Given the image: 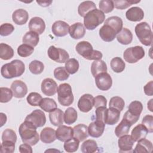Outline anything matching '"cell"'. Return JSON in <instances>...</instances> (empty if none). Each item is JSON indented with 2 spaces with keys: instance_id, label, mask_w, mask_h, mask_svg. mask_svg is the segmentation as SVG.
Returning a JSON list of instances; mask_svg holds the SVG:
<instances>
[{
  "instance_id": "6da1fadb",
  "label": "cell",
  "mask_w": 153,
  "mask_h": 153,
  "mask_svg": "<svg viewBox=\"0 0 153 153\" xmlns=\"http://www.w3.org/2000/svg\"><path fill=\"white\" fill-rule=\"evenodd\" d=\"M19 133L22 142L31 146L35 145L39 140L36 127L29 121L25 120L20 124L19 128Z\"/></svg>"
},
{
  "instance_id": "7a4b0ae2",
  "label": "cell",
  "mask_w": 153,
  "mask_h": 153,
  "mask_svg": "<svg viewBox=\"0 0 153 153\" xmlns=\"http://www.w3.org/2000/svg\"><path fill=\"white\" fill-rule=\"evenodd\" d=\"M25 71L24 63L20 60L15 59L4 65L1 69V75L6 79L18 77L23 75Z\"/></svg>"
},
{
  "instance_id": "3957f363",
  "label": "cell",
  "mask_w": 153,
  "mask_h": 153,
  "mask_svg": "<svg viewBox=\"0 0 153 153\" xmlns=\"http://www.w3.org/2000/svg\"><path fill=\"white\" fill-rule=\"evenodd\" d=\"M75 50L79 55L82 56L84 59L90 60H100L103 56L100 51L93 50L91 44L85 41L78 42L75 47Z\"/></svg>"
},
{
  "instance_id": "277c9868",
  "label": "cell",
  "mask_w": 153,
  "mask_h": 153,
  "mask_svg": "<svg viewBox=\"0 0 153 153\" xmlns=\"http://www.w3.org/2000/svg\"><path fill=\"white\" fill-rule=\"evenodd\" d=\"M105 19V14L99 9H94L88 12L84 17V25L89 30L96 29Z\"/></svg>"
},
{
  "instance_id": "5b68a950",
  "label": "cell",
  "mask_w": 153,
  "mask_h": 153,
  "mask_svg": "<svg viewBox=\"0 0 153 153\" xmlns=\"http://www.w3.org/2000/svg\"><path fill=\"white\" fill-rule=\"evenodd\" d=\"M135 33L140 42L145 46H150L152 42V32L150 26L143 22L136 25L134 28Z\"/></svg>"
},
{
  "instance_id": "8992f818",
  "label": "cell",
  "mask_w": 153,
  "mask_h": 153,
  "mask_svg": "<svg viewBox=\"0 0 153 153\" xmlns=\"http://www.w3.org/2000/svg\"><path fill=\"white\" fill-rule=\"evenodd\" d=\"M58 101L63 106L71 105L74 100L71 86L68 83H63L59 85L57 88Z\"/></svg>"
},
{
  "instance_id": "52a82bcc",
  "label": "cell",
  "mask_w": 153,
  "mask_h": 153,
  "mask_svg": "<svg viewBox=\"0 0 153 153\" xmlns=\"http://www.w3.org/2000/svg\"><path fill=\"white\" fill-rule=\"evenodd\" d=\"M145 52L143 48L139 45L127 48L123 53L124 60L128 63H135L144 57Z\"/></svg>"
},
{
  "instance_id": "ba28073f",
  "label": "cell",
  "mask_w": 153,
  "mask_h": 153,
  "mask_svg": "<svg viewBox=\"0 0 153 153\" xmlns=\"http://www.w3.org/2000/svg\"><path fill=\"white\" fill-rule=\"evenodd\" d=\"M48 57L52 60L58 63H65L69 57L68 53L64 49L57 48L54 45H51L47 51Z\"/></svg>"
},
{
  "instance_id": "9c48e42d",
  "label": "cell",
  "mask_w": 153,
  "mask_h": 153,
  "mask_svg": "<svg viewBox=\"0 0 153 153\" xmlns=\"http://www.w3.org/2000/svg\"><path fill=\"white\" fill-rule=\"evenodd\" d=\"M25 121L32 123L36 128H38L45 125L46 123V117L42 111L35 109L26 117Z\"/></svg>"
},
{
  "instance_id": "30bf717a",
  "label": "cell",
  "mask_w": 153,
  "mask_h": 153,
  "mask_svg": "<svg viewBox=\"0 0 153 153\" xmlns=\"http://www.w3.org/2000/svg\"><path fill=\"white\" fill-rule=\"evenodd\" d=\"M95 83L97 87L102 91H107L112 85V79L111 75L107 72L99 74L95 77Z\"/></svg>"
},
{
  "instance_id": "8fae6325",
  "label": "cell",
  "mask_w": 153,
  "mask_h": 153,
  "mask_svg": "<svg viewBox=\"0 0 153 153\" xmlns=\"http://www.w3.org/2000/svg\"><path fill=\"white\" fill-rule=\"evenodd\" d=\"M94 106V97L90 94H84L79 98L78 102V107L80 111L88 112Z\"/></svg>"
},
{
  "instance_id": "7c38bea8",
  "label": "cell",
  "mask_w": 153,
  "mask_h": 153,
  "mask_svg": "<svg viewBox=\"0 0 153 153\" xmlns=\"http://www.w3.org/2000/svg\"><path fill=\"white\" fill-rule=\"evenodd\" d=\"M11 90L13 93V96L16 98H23L27 93V87L26 84L21 80H15L11 85Z\"/></svg>"
},
{
  "instance_id": "4fadbf2b",
  "label": "cell",
  "mask_w": 153,
  "mask_h": 153,
  "mask_svg": "<svg viewBox=\"0 0 153 153\" xmlns=\"http://www.w3.org/2000/svg\"><path fill=\"white\" fill-rule=\"evenodd\" d=\"M42 92L46 96H52L54 95L57 91V84L54 80L47 78L44 79L41 85Z\"/></svg>"
},
{
  "instance_id": "5bb4252c",
  "label": "cell",
  "mask_w": 153,
  "mask_h": 153,
  "mask_svg": "<svg viewBox=\"0 0 153 153\" xmlns=\"http://www.w3.org/2000/svg\"><path fill=\"white\" fill-rule=\"evenodd\" d=\"M134 143V141L130 135L125 134L120 137L118 140L119 152L124 153L132 152Z\"/></svg>"
},
{
  "instance_id": "9a60e30c",
  "label": "cell",
  "mask_w": 153,
  "mask_h": 153,
  "mask_svg": "<svg viewBox=\"0 0 153 153\" xmlns=\"http://www.w3.org/2000/svg\"><path fill=\"white\" fill-rule=\"evenodd\" d=\"M105 124L100 121L96 120L91 123L88 127V135L94 138L100 137L104 132Z\"/></svg>"
},
{
  "instance_id": "2e32d148",
  "label": "cell",
  "mask_w": 153,
  "mask_h": 153,
  "mask_svg": "<svg viewBox=\"0 0 153 153\" xmlns=\"http://www.w3.org/2000/svg\"><path fill=\"white\" fill-rule=\"evenodd\" d=\"M69 26L64 21L57 20L55 22L51 27L53 33L58 37H62L67 35L69 33Z\"/></svg>"
},
{
  "instance_id": "e0dca14e",
  "label": "cell",
  "mask_w": 153,
  "mask_h": 153,
  "mask_svg": "<svg viewBox=\"0 0 153 153\" xmlns=\"http://www.w3.org/2000/svg\"><path fill=\"white\" fill-rule=\"evenodd\" d=\"M99 33L101 39L105 42L112 41L118 34L114 29L106 24L100 27Z\"/></svg>"
},
{
  "instance_id": "ac0fdd59",
  "label": "cell",
  "mask_w": 153,
  "mask_h": 153,
  "mask_svg": "<svg viewBox=\"0 0 153 153\" xmlns=\"http://www.w3.org/2000/svg\"><path fill=\"white\" fill-rule=\"evenodd\" d=\"M57 139L61 142H66L73 137V128L71 127L61 125L56 131Z\"/></svg>"
},
{
  "instance_id": "d6986e66",
  "label": "cell",
  "mask_w": 153,
  "mask_h": 153,
  "mask_svg": "<svg viewBox=\"0 0 153 153\" xmlns=\"http://www.w3.org/2000/svg\"><path fill=\"white\" fill-rule=\"evenodd\" d=\"M28 27L30 31L35 32L41 35L45 30V23L44 20L41 17H34L30 20Z\"/></svg>"
},
{
  "instance_id": "ffe728a7",
  "label": "cell",
  "mask_w": 153,
  "mask_h": 153,
  "mask_svg": "<svg viewBox=\"0 0 153 153\" xmlns=\"http://www.w3.org/2000/svg\"><path fill=\"white\" fill-rule=\"evenodd\" d=\"M120 117V111L113 108H106L104 123L108 125H114L118 123Z\"/></svg>"
},
{
  "instance_id": "44dd1931",
  "label": "cell",
  "mask_w": 153,
  "mask_h": 153,
  "mask_svg": "<svg viewBox=\"0 0 153 153\" xmlns=\"http://www.w3.org/2000/svg\"><path fill=\"white\" fill-rule=\"evenodd\" d=\"M69 33L72 38L74 39H79L84 36L85 28L82 23L80 22L75 23L69 26Z\"/></svg>"
},
{
  "instance_id": "7402d4cb",
  "label": "cell",
  "mask_w": 153,
  "mask_h": 153,
  "mask_svg": "<svg viewBox=\"0 0 153 153\" xmlns=\"http://www.w3.org/2000/svg\"><path fill=\"white\" fill-rule=\"evenodd\" d=\"M126 17L130 21L139 22L143 19L144 12L140 7H133L126 11Z\"/></svg>"
},
{
  "instance_id": "603a6c76",
  "label": "cell",
  "mask_w": 153,
  "mask_h": 153,
  "mask_svg": "<svg viewBox=\"0 0 153 153\" xmlns=\"http://www.w3.org/2000/svg\"><path fill=\"white\" fill-rule=\"evenodd\" d=\"M29 19V14L27 11L20 8L15 10L12 14V19L15 24L23 25L26 23Z\"/></svg>"
},
{
  "instance_id": "cb8c5ba5",
  "label": "cell",
  "mask_w": 153,
  "mask_h": 153,
  "mask_svg": "<svg viewBox=\"0 0 153 153\" xmlns=\"http://www.w3.org/2000/svg\"><path fill=\"white\" fill-rule=\"evenodd\" d=\"M152 142L143 138L137 141V143L133 152L134 153H150L152 150Z\"/></svg>"
},
{
  "instance_id": "d4e9b609",
  "label": "cell",
  "mask_w": 153,
  "mask_h": 153,
  "mask_svg": "<svg viewBox=\"0 0 153 153\" xmlns=\"http://www.w3.org/2000/svg\"><path fill=\"white\" fill-rule=\"evenodd\" d=\"M88 136V127L85 124H79L73 128V137L79 142L84 140Z\"/></svg>"
},
{
  "instance_id": "484cf974",
  "label": "cell",
  "mask_w": 153,
  "mask_h": 153,
  "mask_svg": "<svg viewBox=\"0 0 153 153\" xmlns=\"http://www.w3.org/2000/svg\"><path fill=\"white\" fill-rule=\"evenodd\" d=\"M57 139L56 131L51 127H45L40 133V139L45 143H51Z\"/></svg>"
},
{
  "instance_id": "4316f807",
  "label": "cell",
  "mask_w": 153,
  "mask_h": 153,
  "mask_svg": "<svg viewBox=\"0 0 153 153\" xmlns=\"http://www.w3.org/2000/svg\"><path fill=\"white\" fill-rule=\"evenodd\" d=\"M148 133L146 128L142 124H139L135 126L132 130L131 137L135 142L142 139L145 138Z\"/></svg>"
},
{
  "instance_id": "83f0119b",
  "label": "cell",
  "mask_w": 153,
  "mask_h": 153,
  "mask_svg": "<svg viewBox=\"0 0 153 153\" xmlns=\"http://www.w3.org/2000/svg\"><path fill=\"white\" fill-rule=\"evenodd\" d=\"M117 41L123 45L130 44L133 40V34L130 30L124 27L117 35Z\"/></svg>"
},
{
  "instance_id": "f1b7e54d",
  "label": "cell",
  "mask_w": 153,
  "mask_h": 153,
  "mask_svg": "<svg viewBox=\"0 0 153 153\" xmlns=\"http://www.w3.org/2000/svg\"><path fill=\"white\" fill-rule=\"evenodd\" d=\"M107 70L106 63L101 59L94 60L91 65V72L94 78L101 73L107 72Z\"/></svg>"
},
{
  "instance_id": "f546056e",
  "label": "cell",
  "mask_w": 153,
  "mask_h": 153,
  "mask_svg": "<svg viewBox=\"0 0 153 153\" xmlns=\"http://www.w3.org/2000/svg\"><path fill=\"white\" fill-rule=\"evenodd\" d=\"M63 112L59 108H57L49 114V119L51 123L54 126H60L63 123Z\"/></svg>"
},
{
  "instance_id": "4dcf8cb0",
  "label": "cell",
  "mask_w": 153,
  "mask_h": 153,
  "mask_svg": "<svg viewBox=\"0 0 153 153\" xmlns=\"http://www.w3.org/2000/svg\"><path fill=\"white\" fill-rule=\"evenodd\" d=\"M39 34L30 30L27 32L23 36L22 39V42L23 44L29 45L33 47L37 45V44L39 42Z\"/></svg>"
},
{
  "instance_id": "1f68e13d",
  "label": "cell",
  "mask_w": 153,
  "mask_h": 153,
  "mask_svg": "<svg viewBox=\"0 0 153 153\" xmlns=\"http://www.w3.org/2000/svg\"><path fill=\"white\" fill-rule=\"evenodd\" d=\"M132 125L126 120L123 118L120 124L115 128V134L120 137L123 135L127 134L130 130V128Z\"/></svg>"
},
{
  "instance_id": "d6a6232c",
  "label": "cell",
  "mask_w": 153,
  "mask_h": 153,
  "mask_svg": "<svg viewBox=\"0 0 153 153\" xmlns=\"http://www.w3.org/2000/svg\"><path fill=\"white\" fill-rule=\"evenodd\" d=\"M96 9V5L94 2L86 1L81 2L78 8V12L80 16L84 17L88 12Z\"/></svg>"
},
{
  "instance_id": "836d02e7",
  "label": "cell",
  "mask_w": 153,
  "mask_h": 153,
  "mask_svg": "<svg viewBox=\"0 0 153 153\" xmlns=\"http://www.w3.org/2000/svg\"><path fill=\"white\" fill-rule=\"evenodd\" d=\"M104 24L110 26L118 33L123 29V22L120 17L118 16H111L105 20Z\"/></svg>"
},
{
  "instance_id": "e575fe53",
  "label": "cell",
  "mask_w": 153,
  "mask_h": 153,
  "mask_svg": "<svg viewBox=\"0 0 153 153\" xmlns=\"http://www.w3.org/2000/svg\"><path fill=\"white\" fill-rule=\"evenodd\" d=\"M39 106L43 111L47 112H50L51 111H53L54 110L57 109V103L55 100L53 99L48 97L43 98L41 100Z\"/></svg>"
},
{
  "instance_id": "d590c367",
  "label": "cell",
  "mask_w": 153,
  "mask_h": 153,
  "mask_svg": "<svg viewBox=\"0 0 153 153\" xmlns=\"http://www.w3.org/2000/svg\"><path fill=\"white\" fill-rule=\"evenodd\" d=\"M143 110L142 103L137 100L133 101L128 106V112L132 116L139 118Z\"/></svg>"
},
{
  "instance_id": "8d00e7d4",
  "label": "cell",
  "mask_w": 153,
  "mask_h": 153,
  "mask_svg": "<svg viewBox=\"0 0 153 153\" xmlns=\"http://www.w3.org/2000/svg\"><path fill=\"white\" fill-rule=\"evenodd\" d=\"M98 146L94 140L88 139L84 141L81 146V151L83 153H94L97 151Z\"/></svg>"
},
{
  "instance_id": "74e56055",
  "label": "cell",
  "mask_w": 153,
  "mask_h": 153,
  "mask_svg": "<svg viewBox=\"0 0 153 153\" xmlns=\"http://www.w3.org/2000/svg\"><path fill=\"white\" fill-rule=\"evenodd\" d=\"M78 115L76 111L72 107L67 108L63 115V120L66 124H72L77 120Z\"/></svg>"
},
{
  "instance_id": "f35d334b",
  "label": "cell",
  "mask_w": 153,
  "mask_h": 153,
  "mask_svg": "<svg viewBox=\"0 0 153 153\" xmlns=\"http://www.w3.org/2000/svg\"><path fill=\"white\" fill-rule=\"evenodd\" d=\"M14 56V50L9 45L4 43L0 44V57L1 59L7 60Z\"/></svg>"
},
{
  "instance_id": "ab89813d",
  "label": "cell",
  "mask_w": 153,
  "mask_h": 153,
  "mask_svg": "<svg viewBox=\"0 0 153 153\" xmlns=\"http://www.w3.org/2000/svg\"><path fill=\"white\" fill-rule=\"evenodd\" d=\"M110 65L112 71L116 73L122 72L126 67L125 62L121 58L119 57L113 58L111 61Z\"/></svg>"
},
{
  "instance_id": "60d3db41",
  "label": "cell",
  "mask_w": 153,
  "mask_h": 153,
  "mask_svg": "<svg viewBox=\"0 0 153 153\" xmlns=\"http://www.w3.org/2000/svg\"><path fill=\"white\" fill-rule=\"evenodd\" d=\"M79 143V141L73 137L69 140L65 142L63 148L67 152H74L78 150Z\"/></svg>"
},
{
  "instance_id": "b9f144b4",
  "label": "cell",
  "mask_w": 153,
  "mask_h": 153,
  "mask_svg": "<svg viewBox=\"0 0 153 153\" xmlns=\"http://www.w3.org/2000/svg\"><path fill=\"white\" fill-rule=\"evenodd\" d=\"M30 72L35 75L41 74L44 69V65L41 61L35 60L32 61L29 65Z\"/></svg>"
},
{
  "instance_id": "7bdbcfd3",
  "label": "cell",
  "mask_w": 153,
  "mask_h": 153,
  "mask_svg": "<svg viewBox=\"0 0 153 153\" xmlns=\"http://www.w3.org/2000/svg\"><path fill=\"white\" fill-rule=\"evenodd\" d=\"M65 67L67 70V71L69 72V74H74L79 69V62L76 59L74 58L69 59L65 62Z\"/></svg>"
},
{
  "instance_id": "ee69618b",
  "label": "cell",
  "mask_w": 153,
  "mask_h": 153,
  "mask_svg": "<svg viewBox=\"0 0 153 153\" xmlns=\"http://www.w3.org/2000/svg\"><path fill=\"white\" fill-rule=\"evenodd\" d=\"M109 108H113L118 109L120 112L122 111L125 106V102L123 98L119 96H114L112 97L110 100L109 103Z\"/></svg>"
},
{
  "instance_id": "f6af8a7d",
  "label": "cell",
  "mask_w": 153,
  "mask_h": 153,
  "mask_svg": "<svg viewBox=\"0 0 153 153\" xmlns=\"http://www.w3.org/2000/svg\"><path fill=\"white\" fill-rule=\"evenodd\" d=\"M54 76L59 81H65L68 79L69 74L65 67L60 66L54 70Z\"/></svg>"
},
{
  "instance_id": "bcb514c9",
  "label": "cell",
  "mask_w": 153,
  "mask_h": 153,
  "mask_svg": "<svg viewBox=\"0 0 153 153\" xmlns=\"http://www.w3.org/2000/svg\"><path fill=\"white\" fill-rule=\"evenodd\" d=\"M34 51V48L29 45L23 44L17 48V54L22 57H26L30 56Z\"/></svg>"
},
{
  "instance_id": "7dc6e473",
  "label": "cell",
  "mask_w": 153,
  "mask_h": 153,
  "mask_svg": "<svg viewBox=\"0 0 153 153\" xmlns=\"http://www.w3.org/2000/svg\"><path fill=\"white\" fill-rule=\"evenodd\" d=\"M42 99V97L41 95L36 92H32L29 93L26 98L27 102L33 106H39Z\"/></svg>"
},
{
  "instance_id": "c3c4849f",
  "label": "cell",
  "mask_w": 153,
  "mask_h": 153,
  "mask_svg": "<svg viewBox=\"0 0 153 153\" xmlns=\"http://www.w3.org/2000/svg\"><path fill=\"white\" fill-rule=\"evenodd\" d=\"M0 93V102L1 103L8 102L13 96L12 90L7 87H1Z\"/></svg>"
},
{
  "instance_id": "681fc988",
  "label": "cell",
  "mask_w": 153,
  "mask_h": 153,
  "mask_svg": "<svg viewBox=\"0 0 153 153\" xmlns=\"http://www.w3.org/2000/svg\"><path fill=\"white\" fill-rule=\"evenodd\" d=\"M99 7L103 13H109L114 10V2L111 0H101L99 3Z\"/></svg>"
},
{
  "instance_id": "f907efd6",
  "label": "cell",
  "mask_w": 153,
  "mask_h": 153,
  "mask_svg": "<svg viewBox=\"0 0 153 153\" xmlns=\"http://www.w3.org/2000/svg\"><path fill=\"white\" fill-rule=\"evenodd\" d=\"M2 141L9 140L14 143L17 141V135L16 132L10 128H7L2 132Z\"/></svg>"
},
{
  "instance_id": "816d5d0a",
  "label": "cell",
  "mask_w": 153,
  "mask_h": 153,
  "mask_svg": "<svg viewBox=\"0 0 153 153\" xmlns=\"http://www.w3.org/2000/svg\"><path fill=\"white\" fill-rule=\"evenodd\" d=\"M15 150V143L9 140L2 141L1 148L0 152L1 153H13Z\"/></svg>"
},
{
  "instance_id": "f5cc1de1",
  "label": "cell",
  "mask_w": 153,
  "mask_h": 153,
  "mask_svg": "<svg viewBox=\"0 0 153 153\" xmlns=\"http://www.w3.org/2000/svg\"><path fill=\"white\" fill-rule=\"evenodd\" d=\"M114 7L117 9L119 10H124L130 6H131L133 4H137L140 2L139 1H127V0H118V1H114Z\"/></svg>"
},
{
  "instance_id": "db71d44e",
  "label": "cell",
  "mask_w": 153,
  "mask_h": 153,
  "mask_svg": "<svg viewBox=\"0 0 153 153\" xmlns=\"http://www.w3.org/2000/svg\"><path fill=\"white\" fill-rule=\"evenodd\" d=\"M14 30V27L11 23H3L0 26V35L2 36L10 35Z\"/></svg>"
},
{
  "instance_id": "11a10c76",
  "label": "cell",
  "mask_w": 153,
  "mask_h": 153,
  "mask_svg": "<svg viewBox=\"0 0 153 153\" xmlns=\"http://www.w3.org/2000/svg\"><path fill=\"white\" fill-rule=\"evenodd\" d=\"M142 124L146 128L148 133L153 132V116L152 115H146L142 119Z\"/></svg>"
},
{
  "instance_id": "9f6ffc18",
  "label": "cell",
  "mask_w": 153,
  "mask_h": 153,
  "mask_svg": "<svg viewBox=\"0 0 153 153\" xmlns=\"http://www.w3.org/2000/svg\"><path fill=\"white\" fill-rule=\"evenodd\" d=\"M107 100L103 96L98 95L94 97V106L95 108L99 107H106Z\"/></svg>"
},
{
  "instance_id": "6f0895ef",
  "label": "cell",
  "mask_w": 153,
  "mask_h": 153,
  "mask_svg": "<svg viewBox=\"0 0 153 153\" xmlns=\"http://www.w3.org/2000/svg\"><path fill=\"white\" fill-rule=\"evenodd\" d=\"M106 107H99L96 108V120L104 123V118Z\"/></svg>"
},
{
  "instance_id": "680465c9",
  "label": "cell",
  "mask_w": 153,
  "mask_h": 153,
  "mask_svg": "<svg viewBox=\"0 0 153 153\" xmlns=\"http://www.w3.org/2000/svg\"><path fill=\"white\" fill-rule=\"evenodd\" d=\"M145 94L149 96L153 95V81L148 82L143 87Z\"/></svg>"
},
{
  "instance_id": "91938a15",
  "label": "cell",
  "mask_w": 153,
  "mask_h": 153,
  "mask_svg": "<svg viewBox=\"0 0 153 153\" xmlns=\"http://www.w3.org/2000/svg\"><path fill=\"white\" fill-rule=\"evenodd\" d=\"M19 150L20 153H32L33 152L31 145L25 143L20 145Z\"/></svg>"
},
{
  "instance_id": "94428289",
  "label": "cell",
  "mask_w": 153,
  "mask_h": 153,
  "mask_svg": "<svg viewBox=\"0 0 153 153\" xmlns=\"http://www.w3.org/2000/svg\"><path fill=\"white\" fill-rule=\"evenodd\" d=\"M123 118H124L125 120H126L127 121H128L131 125L135 124L139 120L138 118H136V117H134L133 116H132L131 115H130L128 111H126L125 112V114H124L123 115Z\"/></svg>"
},
{
  "instance_id": "6125c7cd",
  "label": "cell",
  "mask_w": 153,
  "mask_h": 153,
  "mask_svg": "<svg viewBox=\"0 0 153 153\" xmlns=\"http://www.w3.org/2000/svg\"><path fill=\"white\" fill-rule=\"evenodd\" d=\"M36 2L40 6L46 7L51 5V4L52 3V1H36Z\"/></svg>"
},
{
  "instance_id": "be15d7a7",
  "label": "cell",
  "mask_w": 153,
  "mask_h": 153,
  "mask_svg": "<svg viewBox=\"0 0 153 153\" xmlns=\"http://www.w3.org/2000/svg\"><path fill=\"white\" fill-rule=\"evenodd\" d=\"M0 117H1V127H2L7 122V116L5 114L1 112Z\"/></svg>"
},
{
  "instance_id": "e7e4bbea",
  "label": "cell",
  "mask_w": 153,
  "mask_h": 153,
  "mask_svg": "<svg viewBox=\"0 0 153 153\" xmlns=\"http://www.w3.org/2000/svg\"><path fill=\"white\" fill-rule=\"evenodd\" d=\"M152 100H153V99H150V100L148 102V104H147L148 105L147 107L151 112L153 111V109H152Z\"/></svg>"
}]
</instances>
